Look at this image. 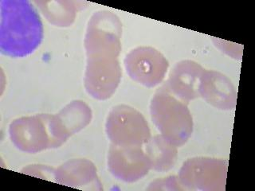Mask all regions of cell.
<instances>
[{
	"instance_id": "13",
	"label": "cell",
	"mask_w": 255,
	"mask_h": 191,
	"mask_svg": "<svg viewBox=\"0 0 255 191\" xmlns=\"http://www.w3.org/2000/svg\"><path fill=\"white\" fill-rule=\"evenodd\" d=\"M54 179L59 184L80 189L98 181L95 167L86 159H74L65 163L54 170Z\"/></svg>"
},
{
	"instance_id": "7",
	"label": "cell",
	"mask_w": 255,
	"mask_h": 191,
	"mask_svg": "<svg viewBox=\"0 0 255 191\" xmlns=\"http://www.w3.org/2000/svg\"><path fill=\"white\" fill-rule=\"evenodd\" d=\"M125 66L131 79L146 87L153 88L164 79L169 64L157 50L141 46L126 55Z\"/></svg>"
},
{
	"instance_id": "15",
	"label": "cell",
	"mask_w": 255,
	"mask_h": 191,
	"mask_svg": "<svg viewBox=\"0 0 255 191\" xmlns=\"http://www.w3.org/2000/svg\"><path fill=\"white\" fill-rule=\"evenodd\" d=\"M42 14L50 23L66 27L73 23L76 16V7L73 2H36Z\"/></svg>"
},
{
	"instance_id": "12",
	"label": "cell",
	"mask_w": 255,
	"mask_h": 191,
	"mask_svg": "<svg viewBox=\"0 0 255 191\" xmlns=\"http://www.w3.org/2000/svg\"><path fill=\"white\" fill-rule=\"evenodd\" d=\"M199 96L219 109H233L237 101V93L229 78L213 70L203 73Z\"/></svg>"
},
{
	"instance_id": "3",
	"label": "cell",
	"mask_w": 255,
	"mask_h": 191,
	"mask_svg": "<svg viewBox=\"0 0 255 191\" xmlns=\"http://www.w3.org/2000/svg\"><path fill=\"white\" fill-rule=\"evenodd\" d=\"M122 25L118 16L108 10L96 12L90 18L85 38L88 58H118L122 50Z\"/></svg>"
},
{
	"instance_id": "9",
	"label": "cell",
	"mask_w": 255,
	"mask_h": 191,
	"mask_svg": "<svg viewBox=\"0 0 255 191\" xmlns=\"http://www.w3.org/2000/svg\"><path fill=\"white\" fill-rule=\"evenodd\" d=\"M108 167L122 181L134 183L151 170V162L140 146H110Z\"/></svg>"
},
{
	"instance_id": "6",
	"label": "cell",
	"mask_w": 255,
	"mask_h": 191,
	"mask_svg": "<svg viewBox=\"0 0 255 191\" xmlns=\"http://www.w3.org/2000/svg\"><path fill=\"white\" fill-rule=\"evenodd\" d=\"M227 164L220 159L195 158L183 163L179 174L184 189L193 191H224Z\"/></svg>"
},
{
	"instance_id": "8",
	"label": "cell",
	"mask_w": 255,
	"mask_h": 191,
	"mask_svg": "<svg viewBox=\"0 0 255 191\" xmlns=\"http://www.w3.org/2000/svg\"><path fill=\"white\" fill-rule=\"evenodd\" d=\"M122 70L117 58H88L85 87L88 94L99 100L111 97L119 86Z\"/></svg>"
},
{
	"instance_id": "10",
	"label": "cell",
	"mask_w": 255,
	"mask_h": 191,
	"mask_svg": "<svg viewBox=\"0 0 255 191\" xmlns=\"http://www.w3.org/2000/svg\"><path fill=\"white\" fill-rule=\"evenodd\" d=\"M91 118L90 107L80 100L69 103L59 113L51 115L50 128L55 148L62 146L68 138L87 126Z\"/></svg>"
},
{
	"instance_id": "11",
	"label": "cell",
	"mask_w": 255,
	"mask_h": 191,
	"mask_svg": "<svg viewBox=\"0 0 255 191\" xmlns=\"http://www.w3.org/2000/svg\"><path fill=\"white\" fill-rule=\"evenodd\" d=\"M205 70L192 61H183L176 64L170 73L167 89L176 97L188 102L199 97V86Z\"/></svg>"
},
{
	"instance_id": "4",
	"label": "cell",
	"mask_w": 255,
	"mask_h": 191,
	"mask_svg": "<svg viewBox=\"0 0 255 191\" xmlns=\"http://www.w3.org/2000/svg\"><path fill=\"white\" fill-rule=\"evenodd\" d=\"M106 133L113 144L140 146L151 139L146 119L139 111L130 106H116L108 115Z\"/></svg>"
},
{
	"instance_id": "14",
	"label": "cell",
	"mask_w": 255,
	"mask_h": 191,
	"mask_svg": "<svg viewBox=\"0 0 255 191\" xmlns=\"http://www.w3.org/2000/svg\"><path fill=\"white\" fill-rule=\"evenodd\" d=\"M145 153L151 162V169L159 172L169 171L177 159L176 147L162 135H156L148 140L146 143Z\"/></svg>"
},
{
	"instance_id": "2",
	"label": "cell",
	"mask_w": 255,
	"mask_h": 191,
	"mask_svg": "<svg viewBox=\"0 0 255 191\" xmlns=\"http://www.w3.org/2000/svg\"><path fill=\"white\" fill-rule=\"evenodd\" d=\"M152 121L162 136L175 147H181L193 130L192 116L187 103L171 94L167 86L160 88L151 99Z\"/></svg>"
},
{
	"instance_id": "5",
	"label": "cell",
	"mask_w": 255,
	"mask_h": 191,
	"mask_svg": "<svg viewBox=\"0 0 255 191\" xmlns=\"http://www.w3.org/2000/svg\"><path fill=\"white\" fill-rule=\"evenodd\" d=\"M50 114L18 118L10 123L9 134L12 143L20 151L34 154L55 148L50 128Z\"/></svg>"
},
{
	"instance_id": "1",
	"label": "cell",
	"mask_w": 255,
	"mask_h": 191,
	"mask_svg": "<svg viewBox=\"0 0 255 191\" xmlns=\"http://www.w3.org/2000/svg\"><path fill=\"white\" fill-rule=\"evenodd\" d=\"M0 50L10 58H24L39 46L43 25L38 12L26 0L1 1Z\"/></svg>"
}]
</instances>
